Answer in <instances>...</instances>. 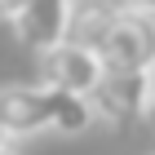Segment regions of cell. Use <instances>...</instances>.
<instances>
[{"mask_svg":"<svg viewBox=\"0 0 155 155\" xmlns=\"http://www.w3.org/2000/svg\"><path fill=\"white\" fill-rule=\"evenodd\" d=\"M120 9H124L120 0H75V5H71V22H67V40H62V45H75V49L97 53L102 40H107V31L115 27Z\"/></svg>","mask_w":155,"mask_h":155,"instance_id":"cell-6","label":"cell"},{"mask_svg":"<svg viewBox=\"0 0 155 155\" xmlns=\"http://www.w3.org/2000/svg\"><path fill=\"white\" fill-rule=\"evenodd\" d=\"M151 124H155V107H151Z\"/></svg>","mask_w":155,"mask_h":155,"instance_id":"cell-10","label":"cell"},{"mask_svg":"<svg viewBox=\"0 0 155 155\" xmlns=\"http://www.w3.org/2000/svg\"><path fill=\"white\" fill-rule=\"evenodd\" d=\"M93 124V107L84 97L53 93L45 84H5L0 89V142H22L45 129L84 133Z\"/></svg>","mask_w":155,"mask_h":155,"instance_id":"cell-1","label":"cell"},{"mask_svg":"<svg viewBox=\"0 0 155 155\" xmlns=\"http://www.w3.org/2000/svg\"><path fill=\"white\" fill-rule=\"evenodd\" d=\"M124 9H133V13H146V18H155V0H124Z\"/></svg>","mask_w":155,"mask_h":155,"instance_id":"cell-8","label":"cell"},{"mask_svg":"<svg viewBox=\"0 0 155 155\" xmlns=\"http://www.w3.org/2000/svg\"><path fill=\"white\" fill-rule=\"evenodd\" d=\"M71 5L75 0H27L22 13L13 18V40L27 49V53H49L67 40V22H71Z\"/></svg>","mask_w":155,"mask_h":155,"instance_id":"cell-5","label":"cell"},{"mask_svg":"<svg viewBox=\"0 0 155 155\" xmlns=\"http://www.w3.org/2000/svg\"><path fill=\"white\" fill-rule=\"evenodd\" d=\"M0 155H18V146H9V142H0Z\"/></svg>","mask_w":155,"mask_h":155,"instance_id":"cell-9","label":"cell"},{"mask_svg":"<svg viewBox=\"0 0 155 155\" xmlns=\"http://www.w3.org/2000/svg\"><path fill=\"white\" fill-rule=\"evenodd\" d=\"M93 120L102 124H133V120H151L155 107V71H137V75H102V84L89 97Z\"/></svg>","mask_w":155,"mask_h":155,"instance_id":"cell-3","label":"cell"},{"mask_svg":"<svg viewBox=\"0 0 155 155\" xmlns=\"http://www.w3.org/2000/svg\"><path fill=\"white\" fill-rule=\"evenodd\" d=\"M97 62L107 75H137V71H155V18L133 9H120L115 27L107 31Z\"/></svg>","mask_w":155,"mask_h":155,"instance_id":"cell-2","label":"cell"},{"mask_svg":"<svg viewBox=\"0 0 155 155\" xmlns=\"http://www.w3.org/2000/svg\"><path fill=\"white\" fill-rule=\"evenodd\" d=\"M40 67V84L45 89H53V93H71V97H93V89L102 84V62H97V53H89V49H75V45H58L49 49V53H40L36 58Z\"/></svg>","mask_w":155,"mask_h":155,"instance_id":"cell-4","label":"cell"},{"mask_svg":"<svg viewBox=\"0 0 155 155\" xmlns=\"http://www.w3.org/2000/svg\"><path fill=\"white\" fill-rule=\"evenodd\" d=\"M22 5H27V0H0V18H5V22H13V18L22 13Z\"/></svg>","mask_w":155,"mask_h":155,"instance_id":"cell-7","label":"cell"}]
</instances>
